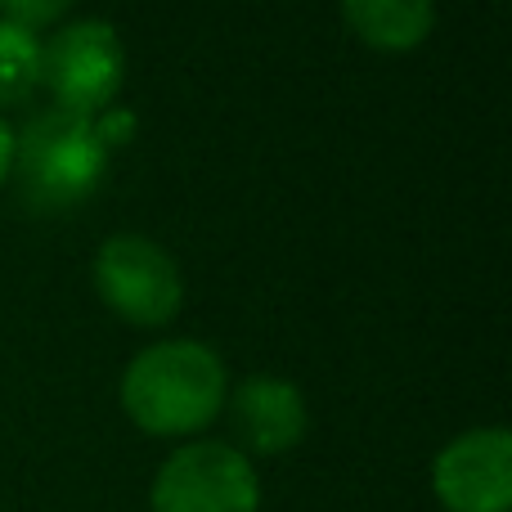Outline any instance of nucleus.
I'll return each mask as SVG.
<instances>
[{"instance_id":"nucleus-11","label":"nucleus","mask_w":512,"mask_h":512,"mask_svg":"<svg viewBox=\"0 0 512 512\" xmlns=\"http://www.w3.org/2000/svg\"><path fill=\"white\" fill-rule=\"evenodd\" d=\"M9 167H14V131H9V122L0 117V189H5V180H9Z\"/></svg>"},{"instance_id":"nucleus-3","label":"nucleus","mask_w":512,"mask_h":512,"mask_svg":"<svg viewBox=\"0 0 512 512\" xmlns=\"http://www.w3.org/2000/svg\"><path fill=\"white\" fill-rule=\"evenodd\" d=\"M153 512H261L256 463L230 441H185L149 486Z\"/></svg>"},{"instance_id":"nucleus-6","label":"nucleus","mask_w":512,"mask_h":512,"mask_svg":"<svg viewBox=\"0 0 512 512\" xmlns=\"http://www.w3.org/2000/svg\"><path fill=\"white\" fill-rule=\"evenodd\" d=\"M432 495L445 512H512L508 427H472L432 459Z\"/></svg>"},{"instance_id":"nucleus-9","label":"nucleus","mask_w":512,"mask_h":512,"mask_svg":"<svg viewBox=\"0 0 512 512\" xmlns=\"http://www.w3.org/2000/svg\"><path fill=\"white\" fill-rule=\"evenodd\" d=\"M41 86V36L0 18V104H23Z\"/></svg>"},{"instance_id":"nucleus-10","label":"nucleus","mask_w":512,"mask_h":512,"mask_svg":"<svg viewBox=\"0 0 512 512\" xmlns=\"http://www.w3.org/2000/svg\"><path fill=\"white\" fill-rule=\"evenodd\" d=\"M68 9H72V0H0V18H9L18 27H32V32L59 23Z\"/></svg>"},{"instance_id":"nucleus-2","label":"nucleus","mask_w":512,"mask_h":512,"mask_svg":"<svg viewBox=\"0 0 512 512\" xmlns=\"http://www.w3.org/2000/svg\"><path fill=\"white\" fill-rule=\"evenodd\" d=\"M108 167V140L99 117L81 113H36L14 135V180L23 189V203L32 212H72L86 198H95Z\"/></svg>"},{"instance_id":"nucleus-5","label":"nucleus","mask_w":512,"mask_h":512,"mask_svg":"<svg viewBox=\"0 0 512 512\" xmlns=\"http://www.w3.org/2000/svg\"><path fill=\"white\" fill-rule=\"evenodd\" d=\"M95 288L113 315L135 328H162L185 306V279L167 248L144 234H113L95 252Z\"/></svg>"},{"instance_id":"nucleus-1","label":"nucleus","mask_w":512,"mask_h":512,"mask_svg":"<svg viewBox=\"0 0 512 512\" xmlns=\"http://www.w3.org/2000/svg\"><path fill=\"white\" fill-rule=\"evenodd\" d=\"M230 400L225 360L207 342L176 337L140 351L122 373V409L144 436L180 441L221 418Z\"/></svg>"},{"instance_id":"nucleus-7","label":"nucleus","mask_w":512,"mask_h":512,"mask_svg":"<svg viewBox=\"0 0 512 512\" xmlns=\"http://www.w3.org/2000/svg\"><path fill=\"white\" fill-rule=\"evenodd\" d=\"M225 405H230L239 450L248 459H274V454H288L306 441V427H310L306 396H301L297 382L279 378V373L243 378Z\"/></svg>"},{"instance_id":"nucleus-4","label":"nucleus","mask_w":512,"mask_h":512,"mask_svg":"<svg viewBox=\"0 0 512 512\" xmlns=\"http://www.w3.org/2000/svg\"><path fill=\"white\" fill-rule=\"evenodd\" d=\"M41 81L63 113L99 117L122 95L126 81V50L117 27L104 18H77L54 27V36L41 45Z\"/></svg>"},{"instance_id":"nucleus-8","label":"nucleus","mask_w":512,"mask_h":512,"mask_svg":"<svg viewBox=\"0 0 512 512\" xmlns=\"http://www.w3.org/2000/svg\"><path fill=\"white\" fill-rule=\"evenodd\" d=\"M342 18L364 45L405 54L436 27V0H342Z\"/></svg>"}]
</instances>
